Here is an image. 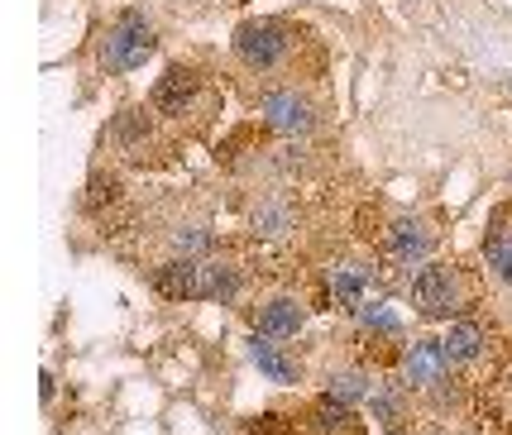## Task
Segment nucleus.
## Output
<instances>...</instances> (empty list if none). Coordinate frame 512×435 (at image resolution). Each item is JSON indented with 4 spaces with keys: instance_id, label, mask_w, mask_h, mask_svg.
<instances>
[{
    "instance_id": "obj_1",
    "label": "nucleus",
    "mask_w": 512,
    "mask_h": 435,
    "mask_svg": "<svg viewBox=\"0 0 512 435\" xmlns=\"http://www.w3.org/2000/svg\"><path fill=\"white\" fill-rule=\"evenodd\" d=\"M479 297L484 287L465 263H422V273L412 278V306L422 321H465Z\"/></svg>"
},
{
    "instance_id": "obj_2",
    "label": "nucleus",
    "mask_w": 512,
    "mask_h": 435,
    "mask_svg": "<svg viewBox=\"0 0 512 435\" xmlns=\"http://www.w3.org/2000/svg\"><path fill=\"white\" fill-rule=\"evenodd\" d=\"M149 53H154V29H149V20H144L139 10H125V15L101 34L96 63L106 67V72H134Z\"/></svg>"
},
{
    "instance_id": "obj_3",
    "label": "nucleus",
    "mask_w": 512,
    "mask_h": 435,
    "mask_svg": "<svg viewBox=\"0 0 512 435\" xmlns=\"http://www.w3.org/2000/svg\"><path fill=\"white\" fill-rule=\"evenodd\" d=\"M201 101H211L201 72L192 63H173L149 91V115H158V120H192V106H201Z\"/></svg>"
},
{
    "instance_id": "obj_4",
    "label": "nucleus",
    "mask_w": 512,
    "mask_h": 435,
    "mask_svg": "<svg viewBox=\"0 0 512 435\" xmlns=\"http://www.w3.org/2000/svg\"><path fill=\"white\" fill-rule=\"evenodd\" d=\"M292 48V24L283 20H249L235 29V58L249 72H268V67H283Z\"/></svg>"
},
{
    "instance_id": "obj_5",
    "label": "nucleus",
    "mask_w": 512,
    "mask_h": 435,
    "mask_svg": "<svg viewBox=\"0 0 512 435\" xmlns=\"http://www.w3.org/2000/svg\"><path fill=\"white\" fill-rule=\"evenodd\" d=\"M383 254L393 263H402V268H412V263L431 259V249L441 244V230L431 225L426 216H393L388 225H383Z\"/></svg>"
},
{
    "instance_id": "obj_6",
    "label": "nucleus",
    "mask_w": 512,
    "mask_h": 435,
    "mask_svg": "<svg viewBox=\"0 0 512 435\" xmlns=\"http://www.w3.org/2000/svg\"><path fill=\"white\" fill-rule=\"evenodd\" d=\"M292 426H297L302 435H364L359 412L350 407V402L331 397V392H321L316 402H307V407H302V416H297Z\"/></svg>"
},
{
    "instance_id": "obj_7",
    "label": "nucleus",
    "mask_w": 512,
    "mask_h": 435,
    "mask_svg": "<svg viewBox=\"0 0 512 435\" xmlns=\"http://www.w3.org/2000/svg\"><path fill=\"white\" fill-rule=\"evenodd\" d=\"M446 373H455V369H450L441 340H417V345H407V354H402V383H407V388L431 392V388L446 383Z\"/></svg>"
},
{
    "instance_id": "obj_8",
    "label": "nucleus",
    "mask_w": 512,
    "mask_h": 435,
    "mask_svg": "<svg viewBox=\"0 0 512 435\" xmlns=\"http://www.w3.org/2000/svg\"><path fill=\"white\" fill-rule=\"evenodd\" d=\"M264 120L278 134L302 139V134H312L316 110H312V101H307L302 91H288V87H283V91H268V96H264Z\"/></svg>"
},
{
    "instance_id": "obj_9",
    "label": "nucleus",
    "mask_w": 512,
    "mask_h": 435,
    "mask_svg": "<svg viewBox=\"0 0 512 435\" xmlns=\"http://www.w3.org/2000/svg\"><path fill=\"white\" fill-rule=\"evenodd\" d=\"M302 326H307V311H302L297 297H268V302L254 311V335H264L273 345L292 340Z\"/></svg>"
},
{
    "instance_id": "obj_10",
    "label": "nucleus",
    "mask_w": 512,
    "mask_h": 435,
    "mask_svg": "<svg viewBox=\"0 0 512 435\" xmlns=\"http://www.w3.org/2000/svg\"><path fill=\"white\" fill-rule=\"evenodd\" d=\"M489 345H493V330L474 326V321H455V326L441 335V349H446L450 369H479Z\"/></svg>"
},
{
    "instance_id": "obj_11",
    "label": "nucleus",
    "mask_w": 512,
    "mask_h": 435,
    "mask_svg": "<svg viewBox=\"0 0 512 435\" xmlns=\"http://www.w3.org/2000/svg\"><path fill=\"white\" fill-rule=\"evenodd\" d=\"M106 139H111V149H120L125 158H134V163H154V125H149V115H139V110H130V115H120L111 130H106Z\"/></svg>"
},
{
    "instance_id": "obj_12",
    "label": "nucleus",
    "mask_w": 512,
    "mask_h": 435,
    "mask_svg": "<svg viewBox=\"0 0 512 435\" xmlns=\"http://www.w3.org/2000/svg\"><path fill=\"white\" fill-rule=\"evenodd\" d=\"M364 287H369V268L359 259L335 263L331 273H326V297H331L335 306H350V311H355V306L364 302Z\"/></svg>"
},
{
    "instance_id": "obj_13",
    "label": "nucleus",
    "mask_w": 512,
    "mask_h": 435,
    "mask_svg": "<svg viewBox=\"0 0 512 435\" xmlns=\"http://www.w3.org/2000/svg\"><path fill=\"white\" fill-rule=\"evenodd\" d=\"M154 287L158 297H168V302H187V297H197L201 287V273H197V259H168L163 268L154 273Z\"/></svg>"
},
{
    "instance_id": "obj_14",
    "label": "nucleus",
    "mask_w": 512,
    "mask_h": 435,
    "mask_svg": "<svg viewBox=\"0 0 512 435\" xmlns=\"http://www.w3.org/2000/svg\"><path fill=\"white\" fill-rule=\"evenodd\" d=\"M197 273H201L197 297H206V302H230V297L240 292V268L230 259H206V254H201Z\"/></svg>"
},
{
    "instance_id": "obj_15",
    "label": "nucleus",
    "mask_w": 512,
    "mask_h": 435,
    "mask_svg": "<svg viewBox=\"0 0 512 435\" xmlns=\"http://www.w3.org/2000/svg\"><path fill=\"white\" fill-rule=\"evenodd\" d=\"M484 259H489L493 278L503 287H512V220L508 216H493L489 240H484Z\"/></svg>"
},
{
    "instance_id": "obj_16",
    "label": "nucleus",
    "mask_w": 512,
    "mask_h": 435,
    "mask_svg": "<svg viewBox=\"0 0 512 435\" xmlns=\"http://www.w3.org/2000/svg\"><path fill=\"white\" fill-rule=\"evenodd\" d=\"M249 354H254V364H259L268 378H278V383H297V364H292V359H283L273 340H264V335H249Z\"/></svg>"
},
{
    "instance_id": "obj_17",
    "label": "nucleus",
    "mask_w": 512,
    "mask_h": 435,
    "mask_svg": "<svg viewBox=\"0 0 512 435\" xmlns=\"http://www.w3.org/2000/svg\"><path fill=\"white\" fill-rule=\"evenodd\" d=\"M369 407H374V416H379L383 426H398L402 421V392L393 388V383H383V388L374 392V402H369Z\"/></svg>"
},
{
    "instance_id": "obj_18",
    "label": "nucleus",
    "mask_w": 512,
    "mask_h": 435,
    "mask_svg": "<svg viewBox=\"0 0 512 435\" xmlns=\"http://www.w3.org/2000/svg\"><path fill=\"white\" fill-rule=\"evenodd\" d=\"M359 392H364V373H359V369H335L331 373V397H340V402H355Z\"/></svg>"
},
{
    "instance_id": "obj_19",
    "label": "nucleus",
    "mask_w": 512,
    "mask_h": 435,
    "mask_svg": "<svg viewBox=\"0 0 512 435\" xmlns=\"http://www.w3.org/2000/svg\"><path fill=\"white\" fill-rule=\"evenodd\" d=\"M87 201L91 206H106V201H120V182L106 173H96L91 177V187H87Z\"/></svg>"
},
{
    "instance_id": "obj_20",
    "label": "nucleus",
    "mask_w": 512,
    "mask_h": 435,
    "mask_svg": "<svg viewBox=\"0 0 512 435\" xmlns=\"http://www.w3.org/2000/svg\"><path fill=\"white\" fill-rule=\"evenodd\" d=\"M249 431H254V435H302V431H297V426L288 421V416H264V421H254Z\"/></svg>"
},
{
    "instance_id": "obj_21",
    "label": "nucleus",
    "mask_w": 512,
    "mask_h": 435,
    "mask_svg": "<svg viewBox=\"0 0 512 435\" xmlns=\"http://www.w3.org/2000/svg\"><path fill=\"white\" fill-rule=\"evenodd\" d=\"M235 5H245V0H235Z\"/></svg>"
}]
</instances>
